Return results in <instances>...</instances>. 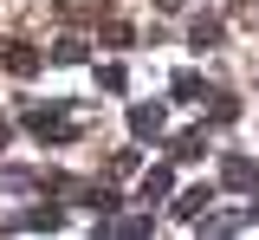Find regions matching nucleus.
<instances>
[{
  "label": "nucleus",
  "mask_w": 259,
  "mask_h": 240,
  "mask_svg": "<svg viewBox=\"0 0 259 240\" xmlns=\"http://www.w3.org/2000/svg\"><path fill=\"white\" fill-rule=\"evenodd\" d=\"M26 130H32L39 143H65V137H71V117H65V110H32Z\"/></svg>",
  "instance_id": "nucleus-1"
},
{
  "label": "nucleus",
  "mask_w": 259,
  "mask_h": 240,
  "mask_svg": "<svg viewBox=\"0 0 259 240\" xmlns=\"http://www.w3.org/2000/svg\"><path fill=\"white\" fill-rule=\"evenodd\" d=\"M221 182H227V188H259V169L246 163V156H227V163H221Z\"/></svg>",
  "instance_id": "nucleus-2"
},
{
  "label": "nucleus",
  "mask_w": 259,
  "mask_h": 240,
  "mask_svg": "<svg viewBox=\"0 0 259 240\" xmlns=\"http://www.w3.org/2000/svg\"><path fill=\"white\" fill-rule=\"evenodd\" d=\"M130 130H136L143 143L162 137V104H136V110H130Z\"/></svg>",
  "instance_id": "nucleus-3"
},
{
  "label": "nucleus",
  "mask_w": 259,
  "mask_h": 240,
  "mask_svg": "<svg viewBox=\"0 0 259 240\" xmlns=\"http://www.w3.org/2000/svg\"><path fill=\"white\" fill-rule=\"evenodd\" d=\"M168 195H175V169H149V175H143V202H149V208L168 202Z\"/></svg>",
  "instance_id": "nucleus-4"
},
{
  "label": "nucleus",
  "mask_w": 259,
  "mask_h": 240,
  "mask_svg": "<svg viewBox=\"0 0 259 240\" xmlns=\"http://www.w3.org/2000/svg\"><path fill=\"white\" fill-rule=\"evenodd\" d=\"M168 149H175V163H194V156L207 149V130H182V137L168 143Z\"/></svg>",
  "instance_id": "nucleus-5"
},
{
  "label": "nucleus",
  "mask_w": 259,
  "mask_h": 240,
  "mask_svg": "<svg viewBox=\"0 0 259 240\" xmlns=\"http://www.w3.org/2000/svg\"><path fill=\"white\" fill-rule=\"evenodd\" d=\"M7 71L32 78V71H39V52H32V46H7Z\"/></svg>",
  "instance_id": "nucleus-6"
},
{
  "label": "nucleus",
  "mask_w": 259,
  "mask_h": 240,
  "mask_svg": "<svg viewBox=\"0 0 259 240\" xmlns=\"http://www.w3.org/2000/svg\"><path fill=\"white\" fill-rule=\"evenodd\" d=\"M7 227H65V214H59V208H32V214L7 221Z\"/></svg>",
  "instance_id": "nucleus-7"
},
{
  "label": "nucleus",
  "mask_w": 259,
  "mask_h": 240,
  "mask_svg": "<svg viewBox=\"0 0 259 240\" xmlns=\"http://www.w3.org/2000/svg\"><path fill=\"white\" fill-rule=\"evenodd\" d=\"M175 214H182V221H201V214H207V188H188V195L175 202Z\"/></svg>",
  "instance_id": "nucleus-8"
},
{
  "label": "nucleus",
  "mask_w": 259,
  "mask_h": 240,
  "mask_svg": "<svg viewBox=\"0 0 259 240\" xmlns=\"http://www.w3.org/2000/svg\"><path fill=\"white\" fill-rule=\"evenodd\" d=\"M78 59H84V39H59L52 46V65H78Z\"/></svg>",
  "instance_id": "nucleus-9"
},
{
  "label": "nucleus",
  "mask_w": 259,
  "mask_h": 240,
  "mask_svg": "<svg viewBox=\"0 0 259 240\" xmlns=\"http://www.w3.org/2000/svg\"><path fill=\"white\" fill-rule=\"evenodd\" d=\"M168 91H175V98H201V71H175Z\"/></svg>",
  "instance_id": "nucleus-10"
},
{
  "label": "nucleus",
  "mask_w": 259,
  "mask_h": 240,
  "mask_svg": "<svg viewBox=\"0 0 259 240\" xmlns=\"http://www.w3.org/2000/svg\"><path fill=\"white\" fill-rule=\"evenodd\" d=\"M188 39H194V46H214V39H221V20H194Z\"/></svg>",
  "instance_id": "nucleus-11"
},
{
  "label": "nucleus",
  "mask_w": 259,
  "mask_h": 240,
  "mask_svg": "<svg viewBox=\"0 0 259 240\" xmlns=\"http://www.w3.org/2000/svg\"><path fill=\"white\" fill-rule=\"evenodd\" d=\"M207 117H214V124H233V117H240V104H233V98H214V110H207Z\"/></svg>",
  "instance_id": "nucleus-12"
},
{
  "label": "nucleus",
  "mask_w": 259,
  "mask_h": 240,
  "mask_svg": "<svg viewBox=\"0 0 259 240\" xmlns=\"http://www.w3.org/2000/svg\"><path fill=\"white\" fill-rule=\"evenodd\" d=\"M136 163H143V156H136V149H123V156H110V175H136Z\"/></svg>",
  "instance_id": "nucleus-13"
},
{
  "label": "nucleus",
  "mask_w": 259,
  "mask_h": 240,
  "mask_svg": "<svg viewBox=\"0 0 259 240\" xmlns=\"http://www.w3.org/2000/svg\"><path fill=\"white\" fill-rule=\"evenodd\" d=\"M65 13H84V7H97V0H59ZM104 7H110V0H104Z\"/></svg>",
  "instance_id": "nucleus-14"
},
{
  "label": "nucleus",
  "mask_w": 259,
  "mask_h": 240,
  "mask_svg": "<svg viewBox=\"0 0 259 240\" xmlns=\"http://www.w3.org/2000/svg\"><path fill=\"white\" fill-rule=\"evenodd\" d=\"M7 137H13V124H7V117H0V149H7Z\"/></svg>",
  "instance_id": "nucleus-15"
},
{
  "label": "nucleus",
  "mask_w": 259,
  "mask_h": 240,
  "mask_svg": "<svg viewBox=\"0 0 259 240\" xmlns=\"http://www.w3.org/2000/svg\"><path fill=\"white\" fill-rule=\"evenodd\" d=\"M156 7H162V13H175V7H182V0H156Z\"/></svg>",
  "instance_id": "nucleus-16"
},
{
  "label": "nucleus",
  "mask_w": 259,
  "mask_h": 240,
  "mask_svg": "<svg viewBox=\"0 0 259 240\" xmlns=\"http://www.w3.org/2000/svg\"><path fill=\"white\" fill-rule=\"evenodd\" d=\"M253 214H259V202H253Z\"/></svg>",
  "instance_id": "nucleus-17"
}]
</instances>
